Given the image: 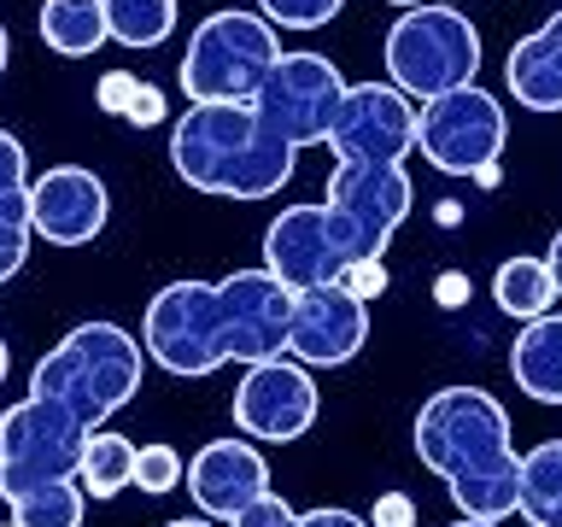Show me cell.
Wrapping results in <instances>:
<instances>
[{"label":"cell","mask_w":562,"mask_h":527,"mask_svg":"<svg viewBox=\"0 0 562 527\" xmlns=\"http://www.w3.org/2000/svg\"><path fill=\"white\" fill-rule=\"evenodd\" d=\"M293 288L270 270H235L223 281H170L140 316V351L165 375L200 381L223 363H263L288 351Z\"/></svg>","instance_id":"1"},{"label":"cell","mask_w":562,"mask_h":527,"mask_svg":"<svg viewBox=\"0 0 562 527\" xmlns=\"http://www.w3.org/2000/svg\"><path fill=\"white\" fill-rule=\"evenodd\" d=\"M323 147L334 153L323 205L346 228L351 253L381 258L416 205L411 176H404V158L416 153V100H404L393 82L346 88Z\"/></svg>","instance_id":"2"},{"label":"cell","mask_w":562,"mask_h":527,"mask_svg":"<svg viewBox=\"0 0 562 527\" xmlns=\"http://www.w3.org/2000/svg\"><path fill=\"white\" fill-rule=\"evenodd\" d=\"M416 457L446 481L457 516L504 522L516 516V439L509 411L486 386H439L416 411Z\"/></svg>","instance_id":"3"},{"label":"cell","mask_w":562,"mask_h":527,"mask_svg":"<svg viewBox=\"0 0 562 527\" xmlns=\"http://www.w3.org/2000/svg\"><path fill=\"white\" fill-rule=\"evenodd\" d=\"M299 147L252 112V100H188L170 123V170L217 200H270L293 182Z\"/></svg>","instance_id":"4"},{"label":"cell","mask_w":562,"mask_h":527,"mask_svg":"<svg viewBox=\"0 0 562 527\" xmlns=\"http://www.w3.org/2000/svg\"><path fill=\"white\" fill-rule=\"evenodd\" d=\"M140 369H147V351H140L130 328L82 323L53 351H42V363L30 369V393L53 399L59 411H70L94 434L140 393Z\"/></svg>","instance_id":"5"},{"label":"cell","mask_w":562,"mask_h":527,"mask_svg":"<svg viewBox=\"0 0 562 527\" xmlns=\"http://www.w3.org/2000/svg\"><path fill=\"white\" fill-rule=\"evenodd\" d=\"M386 82L404 100H434L474 82L481 70V30L457 7H404L386 30Z\"/></svg>","instance_id":"6"},{"label":"cell","mask_w":562,"mask_h":527,"mask_svg":"<svg viewBox=\"0 0 562 527\" xmlns=\"http://www.w3.org/2000/svg\"><path fill=\"white\" fill-rule=\"evenodd\" d=\"M276 59H281V42L270 18L228 7V12L200 18L176 77H182L188 100H252Z\"/></svg>","instance_id":"7"},{"label":"cell","mask_w":562,"mask_h":527,"mask_svg":"<svg viewBox=\"0 0 562 527\" xmlns=\"http://www.w3.org/2000/svg\"><path fill=\"white\" fill-rule=\"evenodd\" d=\"M88 428L70 411H59L53 399L30 393L0 416V498L18 504L24 492L77 481V457H82Z\"/></svg>","instance_id":"8"},{"label":"cell","mask_w":562,"mask_h":527,"mask_svg":"<svg viewBox=\"0 0 562 527\" xmlns=\"http://www.w3.org/2000/svg\"><path fill=\"white\" fill-rule=\"evenodd\" d=\"M504 141H509V117L498 94H486L474 82L416 105V153L439 176H474L481 165H498Z\"/></svg>","instance_id":"9"},{"label":"cell","mask_w":562,"mask_h":527,"mask_svg":"<svg viewBox=\"0 0 562 527\" xmlns=\"http://www.w3.org/2000/svg\"><path fill=\"white\" fill-rule=\"evenodd\" d=\"M346 88L351 82L340 77V65L323 59V53H281L270 65V77H263V88L252 94V112L281 141H293V147H323Z\"/></svg>","instance_id":"10"},{"label":"cell","mask_w":562,"mask_h":527,"mask_svg":"<svg viewBox=\"0 0 562 527\" xmlns=\"http://www.w3.org/2000/svg\"><path fill=\"white\" fill-rule=\"evenodd\" d=\"M346 264H358L346 228L334 223V211L323 200L311 205H288L281 217L263 228V270L288 288H323V281H340Z\"/></svg>","instance_id":"11"},{"label":"cell","mask_w":562,"mask_h":527,"mask_svg":"<svg viewBox=\"0 0 562 527\" xmlns=\"http://www.w3.org/2000/svg\"><path fill=\"white\" fill-rule=\"evenodd\" d=\"M316 381L299 358H263L246 363V375L235 386V428L246 439H263V446H288L316 422Z\"/></svg>","instance_id":"12"},{"label":"cell","mask_w":562,"mask_h":527,"mask_svg":"<svg viewBox=\"0 0 562 527\" xmlns=\"http://www.w3.org/2000/svg\"><path fill=\"white\" fill-rule=\"evenodd\" d=\"M363 340H369V299L346 293L340 281L293 293L288 358H299L305 369H340L363 351Z\"/></svg>","instance_id":"13"},{"label":"cell","mask_w":562,"mask_h":527,"mask_svg":"<svg viewBox=\"0 0 562 527\" xmlns=\"http://www.w3.org/2000/svg\"><path fill=\"white\" fill-rule=\"evenodd\" d=\"M112 217V193L94 170L82 165H53L30 182V228L47 246H88Z\"/></svg>","instance_id":"14"},{"label":"cell","mask_w":562,"mask_h":527,"mask_svg":"<svg viewBox=\"0 0 562 527\" xmlns=\"http://www.w3.org/2000/svg\"><path fill=\"white\" fill-rule=\"evenodd\" d=\"M182 481L193 492V504H200V516L211 522H235L246 504H258L263 492H270V463L258 457L252 439H211V446L193 451V463L182 469Z\"/></svg>","instance_id":"15"},{"label":"cell","mask_w":562,"mask_h":527,"mask_svg":"<svg viewBox=\"0 0 562 527\" xmlns=\"http://www.w3.org/2000/svg\"><path fill=\"white\" fill-rule=\"evenodd\" d=\"M504 82L527 112H562V7L533 35H521L504 59Z\"/></svg>","instance_id":"16"},{"label":"cell","mask_w":562,"mask_h":527,"mask_svg":"<svg viewBox=\"0 0 562 527\" xmlns=\"http://www.w3.org/2000/svg\"><path fill=\"white\" fill-rule=\"evenodd\" d=\"M30 153L24 141L0 130V281H12L30 258Z\"/></svg>","instance_id":"17"},{"label":"cell","mask_w":562,"mask_h":527,"mask_svg":"<svg viewBox=\"0 0 562 527\" xmlns=\"http://www.w3.org/2000/svg\"><path fill=\"white\" fill-rule=\"evenodd\" d=\"M509 375L533 404H562V316H533L509 346Z\"/></svg>","instance_id":"18"},{"label":"cell","mask_w":562,"mask_h":527,"mask_svg":"<svg viewBox=\"0 0 562 527\" xmlns=\"http://www.w3.org/2000/svg\"><path fill=\"white\" fill-rule=\"evenodd\" d=\"M516 516L533 527H562V439H539L516 469Z\"/></svg>","instance_id":"19"},{"label":"cell","mask_w":562,"mask_h":527,"mask_svg":"<svg viewBox=\"0 0 562 527\" xmlns=\"http://www.w3.org/2000/svg\"><path fill=\"white\" fill-rule=\"evenodd\" d=\"M135 439L117 434V428H94L82 439V457H77V486L88 498H117L123 486H135Z\"/></svg>","instance_id":"20"},{"label":"cell","mask_w":562,"mask_h":527,"mask_svg":"<svg viewBox=\"0 0 562 527\" xmlns=\"http://www.w3.org/2000/svg\"><path fill=\"white\" fill-rule=\"evenodd\" d=\"M42 42L59 53V59H88L100 53L112 35H105V0H47L42 7Z\"/></svg>","instance_id":"21"},{"label":"cell","mask_w":562,"mask_h":527,"mask_svg":"<svg viewBox=\"0 0 562 527\" xmlns=\"http://www.w3.org/2000/svg\"><path fill=\"white\" fill-rule=\"evenodd\" d=\"M492 299H498L504 316L516 323H533L557 305V281H551V264L544 258H504L498 276H492Z\"/></svg>","instance_id":"22"},{"label":"cell","mask_w":562,"mask_h":527,"mask_svg":"<svg viewBox=\"0 0 562 527\" xmlns=\"http://www.w3.org/2000/svg\"><path fill=\"white\" fill-rule=\"evenodd\" d=\"M176 30V0H105V35L117 47H165Z\"/></svg>","instance_id":"23"},{"label":"cell","mask_w":562,"mask_h":527,"mask_svg":"<svg viewBox=\"0 0 562 527\" xmlns=\"http://www.w3.org/2000/svg\"><path fill=\"white\" fill-rule=\"evenodd\" d=\"M12 509V527H82V509H88V492L77 481H59V486H42V492H24Z\"/></svg>","instance_id":"24"},{"label":"cell","mask_w":562,"mask_h":527,"mask_svg":"<svg viewBox=\"0 0 562 527\" xmlns=\"http://www.w3.org/2000/svg\"><path fill=\"white\" fill-rule=\"evenodd\" d=\"M182 451L176 446H140L135 451V486L147 492V498H165V492L182 486Z\"/></svg>","instance_id":"25"},{"label":"cell","mask_w":562,"mask_h":527,"mask_svg":"<svg viewBox=\"0 0 562 527\" xmlns=\"http://www.w3.org/2000/svg\"><path fill=\"white\" fill-rule=\"evenodd\" d=\"M346 0H258V12L270 18L276 30H323Z\"/></svg>","instance_id":"26"},{"label":"cell","mask_w":562,"mask_h":527,"mask_svg":"<svg viewBox=\"0 0 562 527\" xmlns=\"http://www.w3.org/2000/svg\"><path fill=\"white\" fill-rule=\"evenodd\" d=\"M135 94H140V77H135V70H105L100 88H94L100 112H112V117L130 112V100H135Z\"/></svg>","instance_id":"27"},{"label":"cell","mask_w":562,"mask_h":527,"mask_svg":"<svg viewBox=\"0 0 562 527\" xmlns=\"http://www.w3.org/2000/svg\"><path fill=\"white\" fill-rule=\"evenodd\" d=\"M340 288H346V293H358V299H381V293H386V270H381V258H358V264H346Z\"/></svg>","instance_id":"28"},{"label":"cell","mask_w":562,"mask_h":527,"mask_svg":"<svg viewBox=\"0 0 562 527\" xmlns=\"http://www.w3.org/2000/svg\"><path fill=\"white\" fill-rule=\"evenodd\" d=\"M135 123V130H153V123H165V94H158L153 82H140V94L130 100V112H123Z\"/></svg>","instance_id":"29"},{"label":"cell","mask_w":562,"mask_h":527,"mask_svg":"<svg viewBox=\"0 0 562 527\" xmlns=\"http://www.w3.org/2000/svg\"><path fill=\"white\" fill-rule=\"evenodd\" d=\"M411 522H416L411 498H404V492H386V498L375 504V522H369V527H411Z\"/></svg>","instance_id":"30"},{"label":"cell","mask_w":562,"mask_h":527,"mask_svg":"<svg viewBox=\"0 0 562 527\" xmlns=\"http://www.w3.org/2000/svg\"><path fill=\"white\" fill-rule=\"evenodd\" d=\"M299 527H369V516H351V509L323 504V509H305V516H299Z\"/></svg>","instance_id":"31"},{"label":"cell","mask_w":562,"mask_h":527,"mask_svg":"<svg viewBox=\"0 0 562 527\" xmlns=\"http://www.w3.org/2000/svg\"><path fill=\"white\" fill-rule=\"evenodd\" d=\"M463 293H469V281L457 276V270H446V276H439V305H457Z\"/></svg>","instance_id":"32"},{"label":"cell","mask_w":562,"mask_h":527,"mask_svg":"<svg viewBox=\"0 0 562 527\" xmlns=\"http://www.w3.org/2000/svg\"><path fill=\"white\" fill-rule=\"evenodd\" d=\"M544 264H551V281H557V299H562V228L551 235V253H544Z\"/></svg>","instance_id":"33"},{"label":"cell","mask_w":562,"mask_h":527,"mask_svg":"<svg viewBox=\"0 0 562 527\" xmlns=\"http://www.w3.org/2000/svg\"><path fill=\"white\" fill-rule=\"evenodd\" d=\"M165 527H223V522H211V516H176V522H165Z\"/></svg>","instance_id":"34"},{"label":"cell","mask_w":562,"mask_h":527,"mask_svg":"<svg viewBox=\"0 0 562 527\" xmlns=\"http://www.w3.org/2000/svg\"><path fill=\"white\" fill-rule=\"evenodd\" d=\"M393 7L404 12V7H457V0H393Z\"/></svg>","instance_id":"35"},{"label":"cell","mask_w":562,"mask_h":527,"mask_svg":"<svg viewBox=\"0 0 562 527\" xmlns=\"http://www.w3.org/2000/svg\"><path fill=\"white\" fill-rule=\"evenodd\" d=\"M7 59H12V35H7V24H0V70H7Z\"/></svg>","instance_id":"36"},{"label":"cell","mask_w":562,"mask_h":527,"mask_svg":"<svg viewBox=\"0 0 562 527\" xmlns=\"http://www.w3.org/2000/svg\"><path fill=\"white\" fill-rule=\"evenodd\" d=\"M451 527H504V522H481V516H463V522H451Z\"/></svg>","instance_id":"37"},{"label":"cell","mask_w":562,"mask_h":527,"mask_svg":"<svg viewBox=\"0 0 562 527\" xmlns=\"http://www.w3.org/2000/svg\"><path fill=\"white\" fill-rule=\"evenodd\" d=\"M7 369H12V351H7V340H0V381H7Z\"/></svg>","instance_id":"38"},{"label":"cell","mask_w":562,"mask_h":527,"mask_svg":"<svg viewBox=\"0 0 562 527\" xmlns=\"http://www.w3.org/2000/svg\"><path fill=\"white\" fill-rule=\"evenodd\" d=\"M7 527H12V522H7Z\"/></svg>","instance_id":"39"}]
</instances>
